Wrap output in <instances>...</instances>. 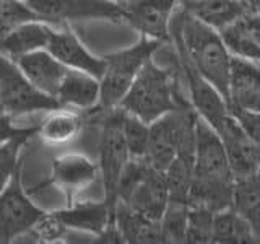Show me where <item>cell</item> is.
Here are the masks:
<instances>
[{"label": "cell", "instance_id": "1", "mask_svg": "<svg viewBox=\"0 0 260 244\" xmlns=\"http://www.w3.org/2000/svg\"><path fill=\"white\" fill-rule=\"evenodd\" d=\"M171 35L176 51L182 52L193 67L223 95L228 104H231L234 55L228 49L221 33L179 5L171 21Z\"/></svg>", "mask_w": 260, "mask_h": 244}, {"label": "cell", "instance_id": "2", "mask_svg": "<svg viewBox=\"0 0 260 244\" xmlns=\"http://www.w3.org/2000/svg\"><path fill=\"white\" fill-rule=\"evenodd\" d=\"M234 186L236 177L221 137L199 116L189 207L211 211L230 208L234 203Z\"/></svg>", "mask_w": 260, "mask_h": 244}, {"label": "cell", "instance_id": "3", "mask_svg": "<svg viewBox=\"0 0 260 244\" xmlns=\"http://www.w3.org/2000/svg\"><path fill=\"white\" fill-rule=\"evenodd\" d=\"M181 81H184V77L177 60V54L176 65L168 69L156 65L151 57L143 65L134 85L130 86L124 100L120 101L119 108L151 124L153 120L159 119L171 111L192 106L187 89L184 92V83Z\"/></svg>", "mask_w": 260, "mask_h": 244}, {"label": "cell", "instance_id": "4", "mask_svg": "<svg viewBox=\"0 0 260 244\" xmlns=\"http://www.w3.org/2000/svg\"><path fill=\"white\" fill-rule=\"evenodd\" d=\"M165 44L162 41L140 36L134 46L106 54V69L101 77V100L93 111H88L89 116H98L117 108L143 65Z\"/></svg>", "mask_w": 260, "mask_h": 244}, {"label": "cell", "instance_id": "5", "mask_svg": "<svg viewBox=\"0 0 260 244\" xmlns=\"http://www.w3.org/2000/svg\"><path fill=\"white\" fill-rule=\"evenodd\" d=\"M117 200L161 222L169 205V187L165 171L154 168L146 158H130L120 176Z\"/></svg>", "mask_w": 260, "mask_h": 244}, {"label": "cell", "instance_id": "6", "mask_svg": "<svg viewBox=\"0 0 260 244\" xmlns=\"http://www.w3.org/2000/svg\"><path fill=\"white\" fill-rule=\"evenodd\" d=\"M124 116L125 111L122 108H114L108 112L98 114L93 117H100L101 120V134L98 151H100V174L103 181L104 200L116 218V205H117V187L120 176L124 173L127 163L130 160L128 146L124 135Z\"/></svg>", "mask_w": 260, "mask_h": 244}, {"label": "cell", "instance_id": "7", "mask_svg": "<svg viewBox=\"0 0 260 244\" xmlns=\"http://www.w3.org/2000/svg\"><path fill=\"white\" fill-rule=\"evenodd\" d=\"M199 114L193 106L171 111L150 124L148 160L154 168L166 171L182 148L195 146Z\"/></svg>", "mask_w": 260, "mask_h": 244}, {"label": "cell", "instance_id": "8", "mask_svg": "<svg viewBox=\"0 0 260 244\" xmlns=\"http://www.w3.org/2000/svg\"><path fill=\"white\" fill-rule=\"evenodd\" d=\"M0 103L2 114L12 119L32 112H51L60 109L59 100L47 95L24 75L18 64L2 54V77H0Z\"/></svg>", "mask_w": 260, "mask_h": 244}, {"label": "cell", "instance_id": "9", "mask_svg": "<svg viewBox=\"0 0 260 244\" xmlns=\"http://www.w3.org/2000/svg\"><path fill=\"white\" fill-rule=\"evenodd\" d=\"M23 161L2 182L0 194V242H12L28 234L47 211L39 208L24 192L21 182Z\"/></svg>", "mask_w": 260, "mask_h": 244}, {"label": "cell", "instance_id": "10", "mask_svg": "<svg viewBox=\"0 0 260 244\" xmlns=\"http://www.w3.org/2000/svg\"><path fill=\"white\" fill-rule=\"evenodd\" d=\"M47 23L62 28L73 21L124 23V5L116 0H28Z\"/></svg>", "mask_w": 260, "mask_h": 244}, {"label": "cell", "instance_id": "11", "mask_svg": "<svg viewBox=\"0 0 260 244\" xmlns=\"http://www.w3.org/2000/svg\"><path fill=\"white\" fill-rule=\"evenodd\" d=\"M176 54L182 70L190 104L203 120H207L211 127L218 130L223 126V122L231 116L230 104L223 98V95L193 67V64L182 52L176 51Z\"/></svg>", "mask_w": 260, "mask_h": 244}, {"label": "cell", "instance_id": "12", "mask_svg": "<svg viewBox=\"0 0 260 244\" xmlns=\"http://www.w3.org/2000/svg\"><path fill=\"white\" fill-rule=\"evenodd\" d=\"M181 0H128L124 2V23L140 36L171 43V21Z\"/></svg>", "mask_w": 260, "mask_h": 244}, {"label": "cell", "instance_id": "13", "mask_svg": "<svg viewBox=\"0 0 260 244\" xmlns=\"http://www.w3.org/2000/svg\"><path fill=\"white\" fill-rule=\"evenodd\" d=\"M216 132L224 143L234 177L241 179L255 174L260 168L258 153L238 117L231 112V116L223 122V126Z\"/></svg>", "mask_w": 260, "mask_h": 244}, {"label": "cell", "instance_id": "14", "mask_svg": "<svg viewBox=\"0 0 260 244\" xmlns=\"http://www.w3.org/2000/svg\"><path fill=\"white\" fill-rule=\"evenodd\" d=\"M47 51L69 69L88 72L101 80L106 69L104 57H98L89 52L75 33L69 28V24L54 29Z\"/></svg>", "mask_w": 260, "mask_h": 244}, {"label": "cell", "instance_id": "15", "mask_svg": "<svg viewBox=\"0 0 260 244\" xmlns=\"http://www.w3.org/2000/svg\"><path fill=\"white\" fill-rule=\"evenodd\" d=\"M98 174H100V165H96L85 155L67 153L52 161L51 177L47 184L62 189L72 202L73 195L91 186Z\"/></svg>", "mask_w": 260, "mask_h": 244}, {"label": "cell", "instance_id": "16", "mask_svg": "<svg viewBox=\"0 0 260 244\" xmlns=\"http://www.w3.org/2000/svg\"><path fill=\"white\" fill-rule=\"evenodd\" d=\"M63 225L69 230H78L100 236L109 223H116V218L106 200H77L70 202L65 208L55 210Z\"/></svg>", "mask_w": 260, "mask_h": 244}, {"label": "cell", "instance_id": "17", "mask_svg": "<svg viewBox=\"0 0 260 244\" xmlns=\"http://www.w3.org/2000/svg\"><path fill=\"white\" fill-rule=\"evenodd\" d=\"M21 72L35 83L41 92L57 98L62 80L69 72L67 65H63L57 57H54L47 49H41L31 54H26L15 60Z\"/></svg>", "mask_w": 260, "mask_h": 244}, {"label": "cell", "instance_id": "18", "mask_svg": "<svg viewBox=\"0 0 260 244\" xmlns=\"http://www.w3.org/2000/svg\"><path fill=\"white\" fill-rule=\"evenodd\" d=\"M57 100L62 108L93 111L101 100V80L88 72L69 69L57 92Z\"/></svg>", "mask_w": 260, "mask_h": 244}, {"label": "cell", "instance_id": "19", "mask_svg": "<svg viewBox=\"0 0 260 244\" xmlns=\"http://www.w3.org/2000/svg\"><path fill=\"white\" fill-rule=\"evenodd\" d=\"M230 109L260 112V65L254 60L233 59Z\"/></svg>", "mask_w": 260, "mask_h": 244}, {"label": "cell", "instance_id": "20", "mask_svg": "<svg viewBox=\"0 0 260 244\" xmlns=\"http://www.w3.org/2000/svg\"><path fill=\"white\" fill-rule=\"evenodd\" d=\"M179 5L218 31H223L250 12L246 0H181Z\"/></svg>", "mask_w": 260, "mask_h": 244}, {"label": "cell", "instance_id": "21", "mask_svg": "<svg viewBox=\"0 0 260 244\" xmlns=\"http://www.w3.org/2000/svg\"><path fill=\"white\" fill-rule=\"evenodd\" d=\"M55 26L46 21H31L12 29L2 36V54L12 60L31 54L41 49H47Z\"/></svg>", "mask_w": 260, "mask_h": 244}, {"label": "cell", "instance_id": "22", "mask_svg": "<svg viewBox=\"0 0 260 244\" xmlns=\"http://www.w3.org/2000/svg\"><path fill=\"white\" fill-rule=\"evenodd\" d=\"M116 223L124 236L125 242L132 244H154L162 241V230L159 220H153L140 211L134 210L124 202L116 205Z\"/></svg>", "mask_w": 260, "mask_h": 244}, {"label": "cell", "instance_id": "23", "mask_svg": "<svg viewBox=\"0 0 260 244\" xmlns=\"http://www.w3.org/2000/svg\"><path fill=\"white\" fill-rule=\"evenodd\" d=\"M12 117L2 114V145H0V169H2V182H5L15 168L23 161L21 148L32 137L39 134V126L18 127L13 124Z\"/></svg>", "mask_w": 260, "mask_h": 244}, {"label": "cell", "instance_id": "24", "mask_svg": "<svg viewBox=\"0 0 260 244\" xmlns=\"http://www.w3.org/2000/svg\"><path fill=\"white\" fill-rule=\"evenodd\" d=\"M83 124V117L78 112L60 108L47 114V117L39 124L38 135L51 145L67 143L80 134Z\"/></svg>", "mask_w": 260, "mask_h": 244}, {"label": "cell", "instance_id": "25", "mask_svg": "<svg viewBox=\"0 0 260 244\" xmlns=\"http://www.w3.org/2000/svg\"><path fill=\"white\" fill-rule=\"evenodd\" d=\"M213 242L244 244V242H258V241L247 220L234 207H230L215 214Z\"/></svg>", "mask_w": 260, "mask_h": 244}, {"label": "cell", "instance_id": "26", "mask_svg": "<svg viewBox=\"0 0 260 244\" xmlns=\"http://www.w3.org/2000/svg\"><path fill=\"white\" fill-rule=\"evenodd\" d=\"M233 207L247 220L260 242V182L255 174L236 179Z\"/></svg>", "mask_w": 260, "mask_h": 244}, {"label": "cell", "instance_id": "27", "mask_svg": "<svg viewBox=\"0 0 260 244\" xmlns=\"http://www.w3.org/2000/svg\"><path fill=\"white\" fill-rule=\"evenodd\" d=\"M219 33H221L228 49H230V52L234 57H241V59L254 62L260 60V46L254 39V36L250 35L246 24H244L242 18L230 24V26Z\"/></svg>", "mask_w": 260, "mask_h": 244}, {"label": "cell", "instance_id": "28", "mask_svg": "<svg viewBox=\"0 0 260 244\" xmlns=\"http://www.w3.org/2000/svg\"><path fill=\"white\" fill-rule=\"evenodd\" d=\"M0 21H2V36L12 29L31 21H46L28 0H2L0 7ZM47 23V21H46ZM51 24V23H49Z\"/></svg>", "mask_w": 260, "mask_h": 244}, {"label": "cell", "instance_id": "29", "mask_svg": "<svg viewBox=\"0 0 260 244\" xmlns=\"http://www.w3.org/2000/svg\"><path fill=\"white\" fill-rule=\"evenodd\" d=\"M124 135L128 146L130 158H148L150 146V124L143 119L125 111Z\"/></svg>", "mask_w": 260, "mask_h": 244}, {"label": "cell", "instance_id": "30", "mask_svg": "<svg viewBox=\"0 0 260 244\" xmlns=\"http://www.w3.org/2000/svg\"><path fill=\"white\" fill-rule=\"evenodd\" d=\"M189 205L169 203L165 217L161 218L162 241L165 242H185Z\"/></svg>", "mask_w": 260, "mask_h": 244}, {"label": "cell", "instance_id": "31", "mask_svg": "<svg viewBox=\"0 0 260 244\" xmlns=\"http://www.w3.org/2000/svg\"><path fill=\"white\" fill-rule=\"evenodd\" d=\"M215 214L203 207H189L185 242H213Z\"/></svg>", "mask_w": 260, "mask_h": 244}, {"label": "cell", "instance_id": "32", "mask_svg": "<svg viewBox=\"0 0 260 244\" xmlns=\"http://www.w3.org/2000/svg\"><path fill=\"white\" fill-rule=\"evenodd\" d=\"M67 230L69 228L63 225L55 211H47L44 217L39 218V222L32 226V230L28 234L38 242H55L65 238Z\"/></svg>", "mask_w": 260, "mask_h": 244}, {"label": "cell", "instance_id": "33", "mask_svg": "<svg viewBox=\"0 0 260 244\" xmlns=\"http://www.w3.org/2000/svg\"><path fill=\"white\" fill-rule=\"evenodd\" d=\"M238 120L242 124V127L246 129V132L249 134L250 140L254 142L258 158H260V112L254 111H246V109H231Z\"/></svg>", "mask_w": 260, "mask_h": 244}, {"label": "cell", "instance_id": "34", "mask_svg": "<svg viewBox=\"0 0 260 244\" xmlns=\"http://www.w3.org/2000/svg\"><path fill=\"white\" fill-rule=\"evenodd\" d=\"M255 176H257V179H258V182H260V168H258V171L255 173Z\"/></svg>", "mask_w": 260, "mask_h": 244}, {"label": "cell", "instance_id": "35", "mask_svg": "<svg viewBox=\"0 0 260 244\" xmlns=\"http://www.w3.org/2000/svg\"><path fill=\"white\" fill-rule=\"evenodd\" d=\"M116 2H120V4H124V2H128V0H116Z\"/></svg>", "mask_w": 260, "mask_h": 244}, {"label": "cell", "instance_id": "36", "mask_svg": "<svg viewBox=\"0 0 260 244\" xmlns=\"http://www.w3.org/2000/svg\"><path fill=\"white\" fill-rule=\"evenodd\" d=\"M257 64H258V65H260V60H258V62H257Z\"/></svg>", "mask_w": 260, "mask_h": 244}]
</instances>
